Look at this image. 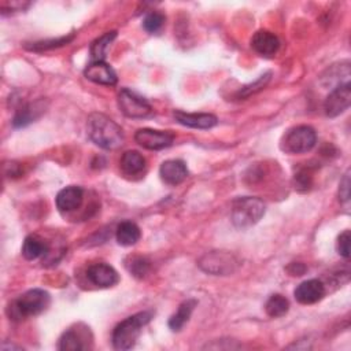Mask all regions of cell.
Returning a JSON list of instances; mask_svg holds the SVG:
<instances>
[{
	"instance_id": "83f0119b",
	"label": "cell",
	"mask_w": 351,
	"mask_h": 351,
	"mask_svg": "<svg viewBox=\"0 0 351 351\" xmlns=\"http://www.w3.org/2000/svg\"><path fill=\"white\" fill-rule=\"evenodd\" d=\"M73 35L68 36V38H60V39H54V40H46V42H38L34 43L32 47H28L32 51H46V50H53L57 47H62L65 44H69L73 40Z\"/></svg>"
},
{
	"instance_id": "8fae6325",
	"label": "cell",
	"mask_w": 351,
	"mask_h": 351,
	"mask_svg": "<svg viewBox=\"0 0 351 351\" xmlns=\"http://www.w3.org/2000/svg\"><path fill=\"white\" fill-rule=\"evenodd\" d=\"M295 299L302 304H313L321 300L325 295V285L321 280L310 278L300 283L294 291Z\"/></svg>"
},
{
	"instance_id": "e0dca14e",
	"label": "cell",
	"mask_w": 351,
	"mask_h": 351,
	"mask_svg": "<svg viewBox=\"0 0 351 351\" xmlns=\"http://www.w3.org/2000/svg\"><path fill=\"white\" fill-rule=\"evenodd\" d=\"M84 199V191L81 187L70 185L61 190L57 195V207L61 211H73L77 210Z\"/></svg>"
},
{
	"instance_id": "ba28073f",
	"label": "cell",
	"mask_w": 351,
	"mask_h": 351,
	"mask_svg": "<svg viewBox=\"0 0 351 351\" xmlns=\"http://www.w3.org/2000/svg\"><path fill=\"white\" fill-rule=\"evenodd\" d=\"M351 103V86H340L330 91L324 103L325 116L329 118H335L343 114Z\"/></svg>"
},
{
	"instance_id": "30bf717a",
	"label": "cell",
	"mask_w": 351,
	"mask_h": 351,
	"mask_svg": "<svg viewBox=\"0 0 351 351\" xmlns=\"http://www.w3.org/2000/svg\"><path fill=\"white\" fill-rule=\"evenodd\" d=\"M84 76L99 86L113 87L117 84V75L114 69L105 61H92L84 70Z\"/></svg>"
},
{
	"instance_id": "8992f818",
	"label": "cell",
	"mask_w": 351,
	"mask_h": 351,
	"mask_svg": "<svg viewBox=\"0 0 351 351\" xmlns=\"http://www.w3.org/2000/svg\"><path fill=\"white\" fill-rule=\"evenodd\" d=\"M237 261L231 252L226 251H213L203 255L199 261L202 270L214 276H226L236 270Z\"/></svg>"
},
{
	"instance_id": "7402d4cb",
	"label": "cell",
	"mask_w": 351,
	"mask_h": 351,
	"mask_svg": "<svg viewBox=\"0 0 351 351\" xmlns=\"http://www.w3.org/2000/svg\"><path fill=\"white\" fill-rule=\"evenodd\" d=\"M117 38V32H107L103 36H101L99 39H96L92 44H91V57L92 61H103L107 55V50L110 47V44L114 42V39Z\"/></svg>"
},
{
	"instance_id": "4fadbf2b",
	"label": "cell",
	"mask_w": 351,
	"mask_h": 351,
	"mask_svg": "<svg viewBox=\"0 0 351 351\" xmlns=\"http://www.w3.org/2000/svg\"><path fill=\"white\" fill-rule=\"evenodd\" d=\"M251 49L261 57H273L280 49V40L269 31H258L251 39Z\"/></svg>"
},
{
	"instance_id": "4dcf8cb0",
	"label": "cell",
	"mask_w": 351,
	"mask_h": 351,
	"mask_svg": "<svg viewBox=\"0 0 351 351\" xmlns=\"http://www.w3.org/2000/svg\"><path fill=\"white\" fill-rule=\"evenodd\" d=\"M339 199L340 202L346 203L350 199V172H347L343 177V180L340 181V187H339Z\"/></svg>"
},
{
	"instance_id": "d4e9b609",
	"label": "cell",
	"mask_w": 351,
	"mask_h": 351,
	"mask_svg": "<svg viewBox=\"0 0 351 351\" xmlns=\"http://www.w3.org/2000/svg\"><path fill=\"white\" fill-rule=\"evenodd\" d=\"M36 106H38V105H34V106H32V105H27V106H24L23 109H20V110L17 112L14 120H13V125H14L16 128H24V127L29 125L31 122H34L35 118L38 117V116H36V113H38Z\"/></svg>"
},
{
	"instance_id": "603a6c76",
	"label": "cell",
	"mask_w": 351,
	"mask_h": 351,
	"mask_svg": "<svg viewBox=\"0 0 351 351\" xmlns=\"http://www.w3.org/2000/svg\"><path fill=\"white\" fill-rule=\"evenodd\" d=\"M265 310H266L269 317L278 318V317H283L288 313L289 302L285 296H283L280 294H276V295H272L268 299V302L265 304Z\"/></svg>"
},
{
	"instance_id": "3957f363",
	"label": "cell",
	"mask_w": 351,
	"mask_h": 351,
	"mask_svg": "<svg viewBox=\"0 0 351 351\" xmlns=\"http://www.w3.org/2000/svg\"><path fill=\"white\" fill-rule=\"evenodd\" d=\"M50 306V294L44 289L35 288L27 291L9 307V315L13 320H24L42 314Z\"/></svg>"
},
{
	"instance_id": "6da1fadb",
	"label": "cell",
	"mask_w": 351,
	"mask_h": 351,
	"mask_svg": "<svg viewBox=\"0 0 351 351\" xmlns=\"http://www.w3.org/2000/svg\"><path fill=\"white\" fill-rule=\"evenodd\" d=\"M90 139L105 150H117L124 144L122 128L102 113H92L87 121Z\"/></svg>"
},
{
	"instance_id": "ac0fdd59",
	"label": "cell",
	"mask_w": 351,
	"mask_h": 351,
	"mask_svg": "<svg viewBox=\"0 0 351 351\" xmlns=\"http://www.w3.org/2000/svg\"><path fill=\"white\" fill-rule=\"evenodd\" d=\"M122 172L128 176H138L146 169V159L138 151H127L120 161Z\"/></svg>"
},
{
	"instance_id": "484cf974",
	"label": "cell",
	"mask_w": 351,
	"mask_h": 351,
	"mask_svg": "<svg viewBox=\"0 0 351 351\" xmlns=\"http://www.w3.org/2000/svg\"><path fill=\"white\" fill-rule=\"evenodd\" d=\"M270 76H272L270 72L262 75V76H261L258 80H255L252 84H248V86L243 87V88L237 92L236 96H237L239 99H242V98L246 99V98H248V96H251V95L259 92L261 90H263V88L266 87V84H268L269 80H270Z\"/></svg>"
},
{
	"instance_id": "5b68a950",
	"label": "cell",
	"mask_w": 351,
	"mask_h": 351,
	"mask_svg": "<svg viewBox=\"0 0 351 351\" xmlns=\"http://www.w3.org/2000/svg\"><path fill=\"white\" fill-rule=\"evenodd\" d=\"M317 142L315 131L311 127L300 125L285 133L281 140V150L287 154H303L310 151Z\"/></svg>"
},
{
	"instance_id": "f546056e",
	"label": "cell",
	"mask_w": 351,
	"mask_h": 351,
	"mask_svg": "<svg viewBox=\"0 0 351 351\" xmlns=\"http://www.w3.org/2000/svg\"><path fill=\"white\" fill-rule=\"evenodd\" d=\"M337 251L346 259L350 257V231H344L337 237Z\"/></svg>"
},
{
	"instance_id": "52a82bcc",
	"label": "cell",
	"mask_w": 351,
	"mask_h": 351,
	"mask_svg": "<svg viewBox=\"0 0 351 351\" xmlns=\"http://www.w3.org/2000/svg\"><path fill=\"white\" fill-rule=\"evenodd\" d=\"M118 106L121 112L129 118H146L153 113L150 103L143 96L128 88H122L120 91Z\"/></svg>"
},
{
	"instance_id": "7c38bea8",
	"label": "cell",
	"mask_w": 351,
	"mask_h": 351,
	"mask_svg": "<svg viewBox=\"0 0 351 351\" xmlns=\"http://www.w3.org/2000/svg\"><path fill=\"white\" fill-rule=\"evenodd\" d=\"M88 280L101 288H109L118 283V273L116 269L107 263H94L87 270Z\"/></svg>"
},
{
	"instance_id": "4316f807",
	"label": "cell",
	"mask_w": 351,
	"mask_h": 351,
	"mask_svg": "<svg viewBox=\"0 0 351 351\" xmlns=\"http://www.w3.org/2000/svg\"><path fill=\"white\" fill-rule=\"evenodd\" d=\"M165 25V16L158 12L148 13L143 20V28L148 34H158Z\"/></svg>"
},
{
	"instance_id": "7a4b0ae2",
	"label": "cell",
	"mask_w": 351,
	"mask_h": 351,
	"mask_svg": "<svg viewBox=\"0 0 351 351\" xmlns=\"http://www.w3.org/2000/svg\"><path fill=\"white\" fill-rule=\"evenodd\" d=\"M151 311H140L121 321L113 330L112 340L114 348L121 351L132 348L136 344L142 329L151 321Z\"/></svg>"
},
{
	"instance_id": "2e32d148",
	"label": "cell",
	"mask_w": 351,
	"mask_h": 351,
	"mask_svg": "<svg viewBox=\"0 0 351 351\" xmlns=\"http://www.w3.org/2000/svg\"><path fill=\"white\" fill-rule=\"evenodd\" d=\"M176 121L184 127L194 128V129H210L217 125L218 120L213 114L205 113H184V112H174L173 113Z\"/></svg>"
},
{
	"instance_id": "d6986e66",
	"label": "cell",
	"mask_w": 351,
	"mask_h": 351,
	"mask_svg": "<svg viewBox=\"0 0 351 351\" xmlns=\"http://www.w3.org/2000/svg\"><path fill=\"white\" fill-rule=\"evenodd\" d=\"M140 236H142L140 228L135 222H132V221L121 222L118 225L117 233H116L118 244L125 246V247L136 244L140 240Z\"/></svg>"
},
{
	"instance_id": "f1b7e54d",
	"label": "cell",
	"mask_w": 351,
	"mask_h": 351,
	"mask_svg": "<svg viewBox=\"0 0 351 351\" xmlns=\"http://www.w3.org/2000/svg\"><path fill=\"white\" fill-rule=\"evenodd\" d=\"M128 269L135 277L143 278L150 270V262L146 258L135 257L131 259V263H128Z\"/></svg>"
},
{
	"instance_id": "cb8c5ba5",
	"label": "cell",
	"mask_w": 351,
	"mask_h": 351,
	"mask_svg": "<svg viewBox=\"0 0 351 351\" xmlns=\"http://www.w3.org/2000/svg\"><path fill=\"white\" fill-rule=\"evenodd\" d=\"M58 348L64 351H79V350H84L86 346L83 344V337L80 332H76L75 329H69L61 336Z\"/></svg>"
},
{
	"instance_id": "9a60e30c",
	"label": "cell",
	"mask_w": 351,
	"mask_h": 351,
	"mask_svg": "<svg viewBox=\"0 0 351 351\" xmlns=\"http://www.w3.org/2000/svg\"><path fill=\"white\" fill-rule=\"evenodd\" d=\"M350 62L344 61L336 65H332L329 69L325 70V73L321 76V84L324 87H329L330 90L350 84Z\"/></svg>"
},
{
	"instance_id": "5bb4252c",
	"label": "cell",
	"mask_w": 351,
	"mask_h": 351,
	"mask_svg": "<svg viewBox=\"0 0 351 351\" xmlns=\"http://www.w3.org/2000/svg\"><path fill=\"white\" fill-rule=\"evenodd\" d=\"M159 176L168 185H179L188 177L187 165L180 159H170L161 165Z\"/></svg>"
},
{
	"instance_id": "ffe728a7",
	"label": "cell",
	"mask_w": 351,
	"mask_h": 351,
	"mask_svg": "<svg viewBox=\"0 0 351 351\" xmlns=\"http://www.w3.org/2000/svg\"><path fill=\"white\" fill-rule=\"evenodd\" d=\"M47 251H49L47 242H44L43 239L35 235L28 236L23 244V255L28 261H35L43 257Z\"/></svg>"
},
{
	"instance_id": "9c48e42d",
	"label": "cell",
	"mask_w": 351,
	"mask_h": 351,
	"mask_svg": "<svg viewBox=\"0 0 351 351\" xmlns=\"http://www.w3.org/2000/svg\"><path fill=\"white\" fill-rule=\"evenodd\" d=\"M135 140L136 143L146 148V150H151V151H158V150H164L168 148L173 144L174 136L169 132H164V131H154V129H139L135 135Z\"/></svg>"
},
{
	"instance_id": "44dd1931",
	"label": "cell",
	"mask_w": 351,
	"mask_h": 351,
	"mask_svg": "<svg viewBox=\"0 0 351 351\" xmlns=\"http://www.w3.org/2000/svg\"><path fill=\"white\" fill-rule=\"evenodd\" d=\"M196 300L195 299H188L185 302H183L179 307V310L170 317L169 320V328L174 332H179L183 329V326L188 322L195 306H196Z\"/></svg>"
},
{
	"instance_id": "1f68e13d",
	"label": "cell",
	"mask_w": 351,
	"mask_h": 351,
	"mask_svg": "<svg viewBox=\"0 0 351 351\" xmlns=\"http://www.w3.org/2000/svg\"><path fill=\"white\" fill-rule=\"evenodd\" d=\"M295 180H296L298 188H304V190H307L309 185H310V176H309L306 172H302V173L296 174V176H295Z\"/></svg>"
},
{
	"instance_id": "277c9868",
	"label": "cell",
	"mask_w": 351,
	"mask_h": 351,
	"mask_svg": "<svg viewBox=\"0 0 351 351\" xmlns=\"http://www.w3.org/2000/svg\"><path fill=\"white\" fill-rule=\"evenodd\" d=\"M265 214V203L259 198H239L232 205V222L237 228L255 225Z\"/></svg>"
}]
</instances>
